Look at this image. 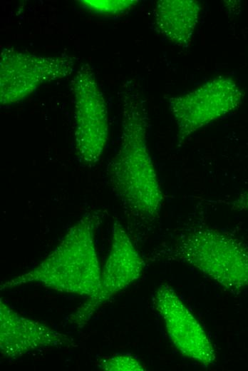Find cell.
Masks as SVG:
<instances>
[{
  "label": "cell",
  "instance_id": "obj_11",
  "mask_svg": "<svg viewBox=\"0 0 248 371\" xmlns=\"http://www.w3.org/2000/svg\"><path fill=\"white\" fill-rule=\"evenodd\" d=\"M85 9L103 16L122 15L132 9L138 1L131 0H83L78 1Z\"/></svg>",
  "mask_w": 248,
  "mask_h": 371
},
{
  "label": "cell",
  "instance_id": "obj_8",
  "mask_svg": "<svg viewBox=\"0 0 248 371\" xmlns=\"http://www.w3.org/2000/svg\"><path fill=\"white\" fill-rule=\"evenodd\" d=\"M154 305L170 340L182 355L203 365L215 363V350L205 329L172 287L160 285Z\"/></svg>",
  "mask_w": 248,
  "mask_h": 371
},
{
  "label": "cell",
  "instance_id": "obj_1",
  "mask_svg": "<svg viewBox=\"0 0 248 371\" xmlns=\"http://www.w3.org/2000/svg\"><path fill=\"white\" fill-rule=\"evenodd\" d=\"M118 149L107 166V178L123 207L143 220L160 214L164 195L148 146V118L138 94L125 93Z\"/></svg>",
  "mask_w": 248,
  "mask_h": 371
},
{
  "label": "cell",
  "instance_id": "obj_13",
  "mask_svg": "<svg viewBox=\"0 0 248 371\" xmlns=\"http://www.w3.org/2000/svg\"><path fill=\"white\" fill-rule=\"evenodd\" d=\"M234 210H248V191L229 203Z\"/></svg>",
  "mask_w": 248,
  "mask_h": 371
},
{
  "label": "cell",
  "instance_id": "obj_5",
  "mask_svg": "<svg viewBox=\"0 0 248 371\" xmlns=\"http://www.w3.org/2000/svg\"><path fill=\"white\" fill-rule=\"evenodd\" d=\"M76 59L69 55L41 56L4 48L0 55V103L24 101L41 85L73 73Z\"/></svg>",
  "mask_w": 248,
  "mask_h": 371
},
{
  "label": "cell",
  "instance_id": "obj_4",
  "mask_svg": "<svg viewBox=\"0 0 248 371\" xmlns=\"http://www.w3.org/2000/svg\"><path fill=\"white\" fill-rule=\"evenodd\" d=\"M74 106V146L85 166L95 165L108 139L105 98L88 63L82 64L72 81Z\"/></svg>",
  "mask_w": 248,
  "mask_h": 371
},
{
  "label": "cell",
  "instance_id": "obj_10",
  "mask_svg": "<svg viewBox=\"0 0 248 371\" xmlns=\"http://www.w3.org/2000/svg\"><path fill=\"white\" fill-rule=\"evenodd\" d=\"M201 7L195 0H160L154 9L157 30L168 41L188 47L198 23Z\"/></svg>",
  "mask_w": 248,
  "mask_h": 371
},
{
  "label": "cell",
  "instance_id": "obj_3",
  "mask_svg": "<svg viewBox=\"0 0 248 371\" xmlns=\"http://www.w3.org/2000/svg\"><path fill=\"white\" fill-rule=\"evenodd\" d=\"M174 255L228 290L248 288V248L225 233L209 228L189 231L177 240Z\"/></svg>",
  "mask_w": 248,
  "mask_h": 371
},
{
  "label": "cell",
  "instance_id": "obj_7",
  "mask_svg": "<svg viewBox=\"0 0 248 371\" xmlns=\"http://www.w3.org/2000/svg\"><path fill=\"white\" fill-rule=\"evenodd\" d=\"M145 263L123 225H113L111 245L98 291L82 303L68 317V321L82 327L94 313L112 297L138 280Z\"/></svg>",
  "mask_w": 248,
  "mask_h": 371
},
{
  "label": "cell",
  "instance_id": "obj_2",
  "mask_svg": "<svg viewBox=\"0 0 248 371\" xmlns=\"http://www.w3.org/2000/svg\"><path fill=\"white\" fill-rule=\"evenodd\" d=\"M101 210L84 214L55 249L36 268L1 285V290L37 284L59 292L91 297L98 290L101 270L95 237Z\"/></svg>",
  "mask_w": 248,
  "mask_h": 371
},
{
  "label": "cell",
  "instance_id": "obj_6",
  "mask_svg": "<svg viewBox=\"0 0 248 371\" xmlns=\"http://www.w3.org/2000/svg\"><path fill=\"white\" fill-rule=\"evenodd\" d=\"M242 92L229 77L217 76L182 95L169 99L180 142L208 123L235 110Z\"/></svg>",
  "mask_w": 248,
  "mask_h": 371
},
{
  "label": "cell",
  "instance_id": "obj_12",
  "mask_svg": "<svg viewBox=\"0 0 248 371\" xmlns=\"http://www.w3.org/2000/svg\"><path fill=\"white\" fill-rule=\"evenodd\" d=\"M103 370L108 371H143L145 370L143 363L129 353L116 354L102 357L97 365Z\"/></svg>",
  "mask_w": 248,
  "mask_h": 371
},
{
  "label": "cell",
  "instance_id": "obj_9",
  "mask_svg": "<svg viewBox=\"0 0 248 371\" xmlns=\"http://www.w3.org/2000/svg\"><path fill=\"white\" fill-rule=\"evenodd\" d=\"M74 345L72 337L41 321L19 315L1 299L0 352L2 356L16 358L41 348Z\"/></svg>",
  "mask_w": 248,
  "mask_h": 371
}]
</instances>
